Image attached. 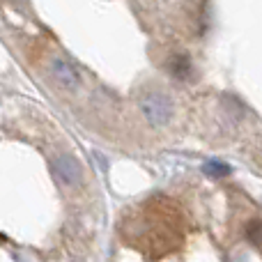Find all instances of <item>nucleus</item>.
I'll list each match as a JSON object with an SVG mask.
<instances>
[{
	"label": "nucleus",
	"mask_w": 262,
	"mask_h": 262,
	"mask_svg": "<svg viewBox=\"0 0 262 262\" xmlns=\"http://www.w3.org/2000/svg\"><path fill=\"white\" fill-rule=\"evenodd\" d=\"M205 172H209V175H214V177H221V175L230 172V166H226L223 161H207L205 163Z\"/></svg>",
	"instance_id": "nucleus-5"
},
{
	"label": "nucleus",
	"mask_w": 262,
	"mask_h": 262,
	"mask_svg": "<svg viewBox=\"0 0 262 262\" xmlns=\"http://www.w3.org/2000/svg\"><path fill=\"white\" fill-rule=\"evenodd\" d=\"M53 172L60 184L64 186H78L83 180V168L72 154H60L53 161Z\"/></svg>",
	"instance_id": "nucleus-3"
},
{
	"label": "nucleus",
	"mask_w": 262,
	"mask_h": 262,
	"mask_svg": "<svg viewBox=\"0 0 262 262\" xmlns=\"http://www.w3.org/2000/svg\"><path fill=\"white\" fill-rule=\"evenodd\" d=\"M168 64H170L172 76H177V78H186L191 74V58L186 53H175Z\"/></svg>",
	"instance_id": "nucleus-4"
},
{
	"label": "nucleus",
	"mask_w": 262,
	"mask_h": 262,
	"mask_svg": "<svg viewBox=\"0 0 262 262\" xmlns=\"http://www.w3.org/2000/svg\"><path fill=\"white\" fill-rule=\"evenodd\" d=\"M172 111H175V104L163 92H147L140 99V113L152 127H166L172 118Z\"/></svg>",
	"instance_id": "nucleus-1"
},
{
	"label": "nucleus",
	"mask_w": 262,
	"mask_h": 262,
	"mask_svg": "<svg viewBox=\"0 0 262 262\" xmlns=\"http://www.w3.org/2000/svg\"><path fill=\"white\" fill-rule=\"evenodd\" d=\"M49 72H51V76H53V81L58 83L60 90L76 92L78 88H81V72H78L76 64H74L69 58H64V55H60V53L51 55Z\"/></svg>",
	"instance_id": "nucleus-2"
}]
</instances>
